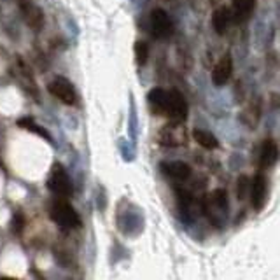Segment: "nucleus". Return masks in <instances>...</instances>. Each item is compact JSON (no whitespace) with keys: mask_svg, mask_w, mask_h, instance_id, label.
Instances as JSON below:
<instances>
[{"mask_svg":"<svg viewBox=\"0 0 280 280\" xmlns=\"http://www.w3.org/2000/svg\"><path fill=\"white\" fill-rule=\"evenodd\" d=\"M49 216H51L53 222H56V224L63 229H79L82 226V219L79 212L65 198H58L53 201Z\"/></svg>","mask_w":280,"mask_h":280,"instance_id":"obj_1","label":"nucleus"},{"mask_svg":"<svg viewBox=\"0 0 280 280\" xmlns=\"http://www.w3.org/2000/svg\"><path fill=\"white\" fill-rule=\"evenodd\" d=\"M258 6V0H235L231 11V19L235 23H245L250 19Z\"/></svg>","mask_w":280,"mask_h":280,"instance_id":"obj_13","label":"nucleus"},{"mask_svg":"<svg viewBox=\"0 0 280 280\" xmlns=\"http://www.w3.org/2000/svg\"><path fill=\"white\" fill-rule=\"evenodd\" d=\"M233 74V60L229 55H224L222 58L217 61V65L212 70V81L217 88H222L226 86V82L231 79Z\"/></svg>","mask_w":280,"mask_h":280,"instance_id":"obj_11","label":"nucleus"},{"mask_svg":"<svg viewBox=\"0 0 280 280\" xmlns=\"http://www.w3.org/2000/svg\"><path fill=\"white\" fill-rule=\"evenodd\" d=\"M97 207H98V210L107 208V193H105L104 186H98V189H97Z\"/></svg>","mask_w":280,"mask_h":280,"instance_id":"obj_25","label":"nucleus"},{"mask_svg":"<svg viewBox=\"0 0 280 280\" xmlns=\"http://www.w3.org/2000/svg\"><path fill=\"white\" fill-rule=\"evenodd\" d=\"M231 11L228 9L226 6L222 7H217L216 11H214L212 14V27L214 30H216L217 35H224L226 32H228L229 25H231Z\"/></svg>","mask_w":280,"mask_h":280,"instance_id":"obj_14","label":"nucleus"},{"mask_svg":"<svg viewBox=\"0 0 280 280\" xmlns=\"http://www.w3.org/2000/svg\"><path fill=\"white\" fill-rule=\"evenodd\" d=\"M149 23H151L152 35H154L156 39H168V37L174 34V23H172L168 12L161 9V7H156V9L151 11Z\"/></svg>","mask_w":280,"mask_h":280,"instance_id":"obj_4","label":"nucleus"},{"mask_svg":"<svg viewBox=\"0 0 280 280\" xmlns=\"http://www.w3.org/2000/svg\"><path fill=\"white\" fill-rule=\"evenodd\" d=\"M147 105L154 116H167L168 105V91L163 88H152L147 93Z\"/></svg>","mask_w":280,"mask_h":280,"instance_id":"obj_10","label":"nucleus"},{"mask_svg":"<svg viewBox=\"0 0 280 280\" xmlns=\"http://www.w3.org/2000/svg\"><path fill=\"white\" fill-rule=\"evenodd\" d=\"M249 193L254 210H263L266 198H268V179L265 177V174H258L254 177L249 186Z\"/></svg>","mask_w":280,"mask_h":280,"instance_id":"obj_8","label":"nucleus"},{"mask_svg":"<svg viewBox=\"0 0 280 280\" xmlns=\"http://www.w3.org/2000/svg\"><path fill=\"white\" fill-rule=\"evenodd\" d=\"M159 168L163 170L165 175L172 177V179L179 180V182L188 180L193 174L191 167L184 161H163L161 165H159Z\"/></svg>","mask_w":280,"mask_h":280,"instance_id":"obj_12","label":"nucleus"},{"mask_svg":"<svg viewBox=\"0 0 280 280\" xmlns=\"http://www.w3.org/2000/svg\"><path fill=\"white\" fill-rule=\"evenodd\" d=\"M119 229L126 235V237H137L144 229V216L138 208L135 210H125L118 216Z\"/></svg>","mask_w":280,"mask_h":280,"instance_id":"obj_5","label":"nucleus"},{"mask_svg":"<svg viewBox=\"0 0 280 280\" xmlns=\"http://www.w3.org/2000/svg\"><path fill=\"white\" fill-rule=\"evenodd\" d=\"M210 203L214 205L216 208H219L221 212H228V207H229V201H228V193L226 189H214L212 195L207 196Z\"/></svg>","mask_w":280,"mask_h":280,"instance_id":"obj_20","label":"nucleus"},{"mask_svg":"<svg viewBox=\"0 0 280 280\" xmlns=\"http://www.w3.org/2000/svg\"><path fill=\"white\" fill-rule=\"evenodd\" d=\"M278 159V146L273 138H266L261 147V167L270 168Z\"/></svg>","mask_w":280,"mask_h":280,"instance_id":"obj_16","label":"nucleus"},{"mask_svg":"<svg viewBox=\"0 0 280 280\" xmlns=\"http://www.w3.org/2000/svg\"><path fill=\"white\" fill-rule=\"evenodd\" d=\"M175 196H177V205H179V212L180 216L184 217L186 222H191L193 217H191V208H193V203H195V198L189 191H186L184 188H177L175 189Z\"/></svg>","mask_w":280,"mask_h":280,"instance_id":"obj_15","label":"nucleus"},{"mask_svg":"<svg viewBox=\"0 0 280 280\" xmlns=\"http://www.w3.org/2000/svg\"><path fill=\"white\" fill-rule=\"evenodd\" d=\"M133 51H135L137 63L138 65H146L147 58H149V46H147V42H144V40H137V42H135Z\"/></svg>","mask_w":280,"mask_h":280,"instance_id":"obj_22","label":"nucleus"},{"mask_svg":"<svg viewBox=\"0 0 280 280\" xmlns=\"http://www.w3.org/2000/svg\"><path fill=\"white\" fill-rule=\"evenodd\" d=\"M188 102L184 95L177 89H170L168 91V105H167V116L172 121H186L188 118Z\"/></svg>","mask_w":280,"mask_h":280,"instance_id":"obj_7","label":"nucleus"},{"mask_svg":"<svg viewBox=\"0 0 280 280\" xmlns=\"http://www.w3.org/2000/svg\"><path fill=\"white\" fill-rule=\"evenodd\" d=\"M48 91L53 95L55 98H58L61 104L65 105H76L77 104V93L74 89V84L70 82L67 77H55L48 84Z\"/></svg>","mask_w":280,"mask_h":280,"instance_id":"obj_3","label":"nucleus"},{"mask_svg":"<svg viewBox=\"0 0 280 280\" xmlns=\"http://www.w3.org/2000/svg\"><path fill=\"white\" fill-rule=\"evenodd\" d=\"M159 144L165 147H179L186 144V131L182 128V121H174L170 125L163 126L158 135Z\"/></svg>","mask_w":280,"mask_h":280,"instance_id":"obj_6","label":"nucleus"},{"mask_svg":"<svg viewBox=\"0 0 280 280\" xmlns=\"http://www.w3.org/2000/svg\"><path fill=\"white\" fill-rule=\"evenodd\" d=\"M193 140H195L198 146H201L203 149H217L219 147V138L208 130H203V128H195L193 130Z\"/></svg>","mask_w":280,"mask_h":280,"instance_id":"obj_17","label":"nucleus"},{"mask_svg":"<svg viewBox=\"0 0 280 280\" xmlns=\"http://www.w3.org/2000/svg\"><path fill=\"white\" fill-rule=\"evenodd\" d=\"M249 179L245 175L238 177V182H237V196L238 200H245L247 198V193H249Z\"/></svg>","mask_w":280,"mask_h":280,"instance_id":"obj_23","label":"nucleus"},{"mask_svg":"<svg viewBox=\"0 0 280 280\" xmlns=\"http://www.w3.org/2000/svg\"><path fill=\"white\" fill-rule=\"evenodd\" d=\"M18 125L21 126L23 130H27V131H32V133H37L39 137H42V138H46L48 142H51L53 144V137L49 135V131L46 128H42V126H39L37 123L34 121L32 118H21L18 121Z\"/></svg>","mask_w":280,"mask_h":280,"instance_id":"obj_19","label":"nucleus"},{"mask_svg":"<svg viewBox=\"0 0 280 280\" xmlns=\"http://www.w3.org/2000/svg\"><path fill=\"white\" fill-rule=\"evenodd\" d=\"M128 137L131 142L137 146L138 140V114H137V105H135L133 93L130 95V112H128Z\"/></svg>","mask_w":280,"mask_h":280,"instance_id":"obj_18","label":"nucleus"},{"mask_svg":"<svg viewBox=\"0 0 280 280\" xmlns=\"http://www.w3.org/2000/svg\"><path fill=\"white\" fill-rule=\"evenodd\" d=\"M48 188L53 195L60 196V198H68L74 193V182L70 179L68 172L65 170V167L61 163H55L51 167L48 177Z\"/></svg>","mask_w":280,"mask_h":280,"instance_id":"obj_2","label":"nucleus"},{"mask_svg":"<svg viewBox=\"0 0 280 280\" xmlns=\"http://www.w3.org/2000/svg\"><path fill=\"white\" fill-rule=\"evenodd\" d=\"M135 144L130 138H119V152L123 156V161L131 163L135 161V156H137V149H135Z\"/></svg>","mask_w":280,"mask_h":280,"instance_id":"obj_21","label":"nucleus"},{"mask_svg":"<svg viewBox=\"0 0 280 280\" xmlns=\"http://www.w3.org/2000/svg\"><path fill=\"white\" fill-rule=\"evenodd\" d=\"M19 11H21L25 21L30 28L39 32L44 27V12L32 0H19Z\"/></svg>","mask_w":280,"mask_h":280,"instance_id":"obj_9","label":"nucleus"},{"mask_svg":"<svg viewBox=\"0 0 280 280\" xmlns=\"http://www.w3.org/2000/svg\"><path fill=\"white\" fill-rule=\"evenodd\" d=\"M25 224H27V219H25V216L21 212H16L14 216H12V231H14L16 235H21L23 229H25Z\"/></svg>","mask_w":280,"mask_h":280,"instance_id":"obj_24","label":"nucleus"}]
</instances>
